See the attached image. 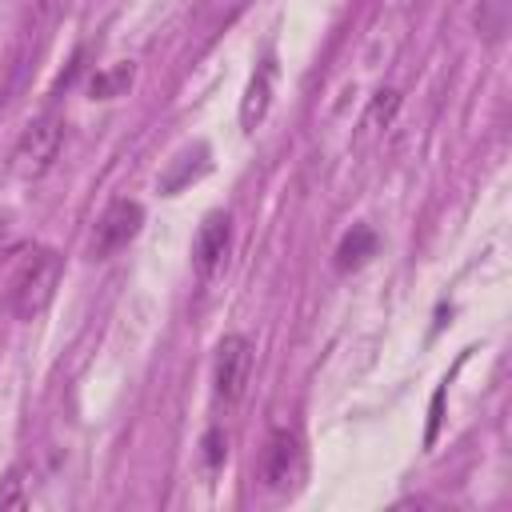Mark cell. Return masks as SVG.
Masks as SVG:
<instances>
[{
	"label": "cell",
	"instance_id": "6da1fadb",
	"mask_svg": "<svg viewBox=\"0 0 512 512\" xmlns=\"http://www.w3.org/2000/svg\"><path fill=\"white\" fill-rule=\"evenodd\" d=\"M60 276H64V260H60L52 248L32 252V256L16 268L12 288H8V308H12V316H16V320H36V316L52 304V296H56V288H60Z\"/></svg>",
	"mask_w": 512,
	"mask_h": 512
},
{
	"label": "cell",
	"instance_id": "7a4b0ae2",
	"mask_svg": "<svg viewBox=\"0 0 512 512\" xmlns=\"http://www.w3.org/2000/svg\"><path fill=\"white\" fill-rule=\"evenodd\" d=\"M260 484L272 496H292L304 484V444L292 428H272L260 448Z\"/></svg>",
	"mask_w": 512,
	"mask_h": 512
},
{
	"label": "cell",
	"instance_id": "3957f363",
	"mask_svg": "<svg viewBox=\"0 0 512 512\" xmlns=\"http://www.w3.org/2000/svg\"><path fill=\"white\" fill-rule=\"evenodd\" d=\"M60 144H64V124L56 116H36L20 128L16 144H12V172L20 180H40L56 156H60Z\"/></svg>",
	"mask_w": 512,
	"mask_h": 512
},
{
	"label": "cell",
	"instance_id": "277c9868",
	"mask_svg": "<svg viewBox=\"0 0 512 512\" xmlns=\"http://www.w3.org/2000/svg\"><path fill=\"white\" fill-rule=\"evenodd\" d=\"M144 228V208L128 196H116L92 224V240H88V256L92 260H108L116 252H124Z\"/></svg>",
	"mask_w": 512,
	"mask_h": 512
},
{
	"label": "cell",
	"instance_id": "5b68a950",
	"mask_svg": "<svg viewBox=\"0 0 512 512\" xmlns=\"http://www.w3.org/2000/svg\"><path fill=\"white\" fill-rule=\"evenodd\" d=\"M248 376H252V344H248V336L228 332L212 356V396L224 408L240 404L248 392Z\"/></svg>",
	"mask_w": 512,
	"mask_h": 512
},
{
	"label": "cell",
	"instance_id": "8992f818",
	"mask_svg": "<svg viewBox=\"0 0 512 512\" xmlns=\"http://www.w3.org/2000/svg\"><path fill=\"white\" fill-rule=\"evenodd\" d=\"M228 248H232V220L228 212H208L196 228V240H192V272L200 280H212L224 260H228Z\"/></svg>",
	"mask_w": 512,
	"mask_h": 512
},
{
	"label": "cell",
	"instance_id": "52a82bcc",
	"mask_svg": "<svg viewBox=\"0 0 512 512\" xmlns=\"http://www.w3.org/2000/svg\"><path fill=\"white\" fill-rule=\"evenodd\" d=\"M272 80H276V64L264 60L252 72V80L244 88V100H240V128L244 132H256V124L268 116V108H272Z\"/></svg>",
	"mask_w": 512,
	"mask_h": 512
},
{
	"label": "cell",
	"instance_id": "ba28073f",
	"mask_svg": "<svg viewBox=\"0 0 512 512\" xmlns=\"http://www.w3.org/2000/svg\"><path fill=\"white\" fill-rule=\"evenodd\" d=\"M204 172H208V148L196 144L192 152H184V156L172 160V168L160 176V192H164V196H176L184 184H192V180L204 176Z\"/></svg>",
	"mask_w": 512,
	"mask_h": 512
},
{
	"label": "cell",
	"instance_id": "9c48e42d",
	"mask_svg": "<svg viewBox=\"0 0 512 512\" xmlns=\"http://www.w3.org/2000/svg\"><path fill=\"white\" fill-rule=\"evenodd\" d=\"M376 232L368 228V224H356L352 232H344V240H340V248H336V268L340 272H352V268H360V264H368L372 256H376Z\"/></svg>",
	"mask_w": 512,
	"mask_h": 512
},
{
	"label": "cell",
	"instance_id": "30bf717a",
	"mask_svg": "<svg viewBox=\"0 0 512 512\" xmlns=\"http://www.w3.org/2000/svg\"><path fill=\"white\" fill-rule=\"evenodd\" d=\"M132 80H136V64L120 60V64L100 68V72L92 76L88 92H92V100H116V96H124V92L132 88Z\"/></svg>",
	"mask_w": 512,
	"mask_h": 512
},
{
	"label": "cell",
	"instance_id": "8fae6325",
	"mask_svg": "<svg viewBox=\"0 0 512 512\" xmlns=\"http://www.w3.org/2000/svg\"><path fill=\"white\" fill-rule=\"evenodd\" d=\"M28 480H24V468H12L4 480H0V508H28Z\"/></svg>",
	"mask_w": 512,
	"mask_h": 512
},
{
	"label": "cell",
	"instance_id": "7c38bea8",
	"mask_svg": "<svg viewBox=\"0 0 512 512\" xmlns=\"http://www.w3.org/2000/svg\"><path fill=\"white\" fill-rule=\"evenodd\" d=\"M476 28L488 40H500L504 36V0H480L476 4Z\"/></svg>",
	"mask_w": 512,
	"mask_h": 512
},
{
	"label": "cell",
	"instance_id": "4fadbf2b",
	"mask_svg": "<svg viewBox=\"0 0 512 512\" xmlns=\"http://www.w3.org/2000/svg\"><path fill=\"white\" fill-rule=\"evenodd\" d=\"M396 108H400V96H396L392 88H384V92H376V100H372V108H368V124H372V128H380V124H388Z\"/></svg>",
	"mask_w": 512,
	"mask_h": 512
},
{
	"label": "cell",
	"instance_id": "5bb4252c",
	"mask_svg": "<svg viewBox=\"0 0 512 512\" xmlns=\"http://www.w3.org/2000/svg\"><path fill=\"white\" fill-rule=\"evenodd\" d=\"M204 456H208V468H216L224 460V448H220V432H208L204 436Z\"/></svg>",
	"mask_w": 512,
	"mask_h": 512
}]
</instances>
